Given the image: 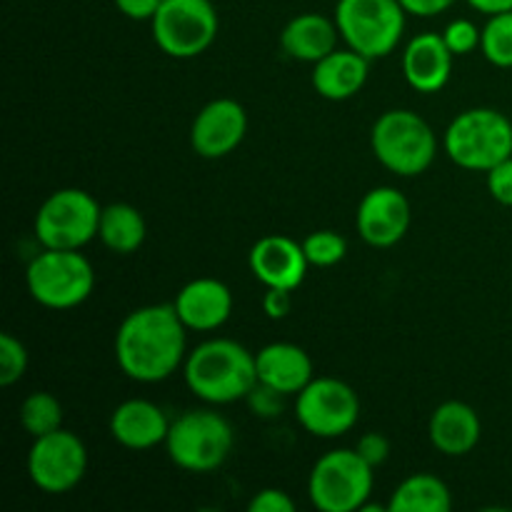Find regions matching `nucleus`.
Segmentation results:
<instances>
[{"label": "nucleus", "instance_id": "nucleus-1", "mask_svg": "<svg viewBox=\"0 0 512 512\" xmlns=\"http://www.w3.org/2000/svg\"><path fill=\"white\" fill-rule=\"evenodd\" d=\"M185 325L173 303L143 305L125 315L115 335V360L135 383H160L185 363Z\"/></svg>", "mask_w": 512, "mask_h": 512}, {"label": "nucleus", "instance_id": "nucleus-2", "mask_svg": "<svg viewBox=\"0 0 512 512\" xmlns=\"http://www.w3.org/2000/svg\"><path fill=\"white\" fill-rule=\"evenodd\" d=\"M183 373L190 393L210 405L238 403L258 388L255 353L228 338L200 343L185 358Z\"/></svg>", "mask_w": 512, "mask_h": 512}, {"label": "nucleus", "instance_id": "nucleus-3", "mask_svg": "<svg viewBox=\"0 0 512 512\" xmlns=\"http://www.w3.org/2000/svg\"><path fill=\"white\" fill-rule=\"evenodd\" d=\"M443 145L455 165L488 173L512 158V123L495 108H470L448 125Z\"/></svg>", "mask_w": 512, "mask_h": 512}, {"label": "nucleus", "instance_id": "nucleus-4", "mask_svg": "<svg viewBox=\"0 0 512 512\" xmlns=\"http://www.w3.org/2000/svg\"><path fill=\"white\" fill-rule=\"evenodd\" d=\"M375 158L395 175L413 178L425 173L438 155V138L425 118L413 110H388L370 133Z\"/></svg>", "mask_w": 512, "mask_h": 512}, {"label": "nucleus", "instance_id": "nucleus-5", "mask_svg": "<svg viewBox=\"0 0 512 512\" xmlns=\"http://www.w3.org/2000/svg\"><path fill=\"white\" fill-rule=\"evenodd\" d=\"M25 283L30 298L43 308L70 310L90 298L95 288V270L80 250L45 248L30 260Z\"/></svg>", "mask_w": 512, "mask_h": 512}, {"label": "nucleus", "instance_id": "nucleus-6", "mask_svg": "<svg viewBox=\"0 0 512 512\" xmlns=\"http://www.w3.org/2000/svg\"><path fill=\"white\" fill-rule=\"evenodd\" d=\"M235 435L215 410H188L170 423L165 438L170 460L188 473H213L233 453Z\"/></svg>", "mask_w": 512, "mask_h": 512}, {"label": "nucleus", "instance_id": "nucleus-7", "mask_svg": "<svg viewBox=\"0 0 512 512\" xmlns=\"http://www.w3.org/2000/svg\"><path fill=\"white\" fill-rule=\"evenodd\" d=\"M405 15L408 10L400 0H338L335 5L340 38L368 60L385 58L398 48Z\"/></svg>", "mask_w": 512, "mask_h": 512}, {"label": "nucleus", "instance_id": "nucleus-8", "mask_svg": "<svg viewBox=\"0 0 512 512\" xmlns=\"http://www.w3.org/2000/svg\"><path fill=\"white\" fill-rule=\"evenodd\" d=\"M373 470L358 450H330L310 470V500L320 512L360 510L373 495Z\"/></svg>", "mask_w": 512, "mask_h": 512}, {"label": "nucleus", "instance_id": "nucleus-9", "mask_svg": "<svg viewBox=\"0 0 512 512\" xmlns=\"http://www.w3.org/2000/svg\"><path fill=\"white\" fill-rule=\"evenodd\" d=\"M103 208L80 188L55 190L35 213V238L43 248L80 250L98 238Z\"/></svg>", "mask_w": 512, "mask_h": 512}, {"label": "nucleus", "instance_id": "nucleus-10", "mask_svg": "<svg viewBox=\"0 0 512 512\" xmlns=\"http://www.w3.org/2000/svg\"><path fill=\"white\" fill-rule=\"evenodd\" d=\"M150 25L153 40L165 55L190 60L215 43L220 18L210 0H163Z\"/></svg>", "mask_w": 512, "mask_h": 512}, {"label": "nucleus", "instance_id": "nucleus-11", "mask_svg": "<svg viewBox=\"0 0 512 512\" xmlns=\"http://www.w3.org/2000/svg\"><path fill=\"white\" fill-rule=\"evenodd\" d=\"M295 418L315 438H340L360 418V398L345 380L313 378L295 400Z\"/></svg>", "mask_w": 512, "mask_h": 512}, {"label": "nucleus", "instance_id": "nucleus-12", "mask_svg": "<svg viewBox=\"0 0 512 512\" xmlns=\"http://www.w3.org/2000/svg\"><path fill=\"white\" fill-rule=\"evenodd\" d=\"M88 470V448L83 440L70 430L33 438V448L28 453V475L38 490L48 495L70 493Z\"/></svg>", "mask_w": 512, "mask_h": 512}, {"label": "nucleus", "instance_id": "nucleus-13", "mask_svg": "<svg viewBox=\"0 0 512 512\" xmlns=\"http://www.w3.org/2000/svg\"><path fill=\"white\" fill-rule=\"evenodd\" d=\"M248 133V113L233 98L210 100L193 120L190 145L200 158L218 160L233 153Z\"/></svg>", "mask_w": 512, "mask_h": 512}, {"label": "nucleus", "instance_id": "nucleus-14", "mask_svg": "<svg viewBox=\"0 0 512 512\" xmlns=\"http://www.w3.org/2000/svg\"><path fill=\"white\" fill-rule=\"evenodd\" d=\"M360 238L373 248H390L400 243L410 228V203L398 188L380 185L365 193L355 215Z\"/></svg>", "mask_w": 512, "mask_h": 512}, {"label": "nucleus", "instance_id": "nucleus-15", "mask_svg": "<svg viewBox=\"0 0 512 512\" xmlns=\"http://www.w3.org/2000/svg\"><path fill=\"white\" fill-rule=\"evenodd\" d=\"M250 270L265 288L295 290L308 273L303 243H295L288 235H265L250 248Z\"/></svg>", "mask_w": 512, "mask_h": 512}, {"label": "nucleus", "instance_id": "nucleus-16", "mask_svg": "<svg viewBox=\"0 0 512 512\" xmlns=\"http://www.w3.org/2000/svg\"><path fill=\"white\" fill-rule=\"evenodd\" d=\"M173 305L185 328L210 333L228 323L233 313V293L223 280L198 278L180 288Z\"/></svg>", "mask_w": 512, "mask_h": 512}, {"label": "nucleus", "instance_id": "nucleus-17", "mask_svg": "<svg viewBox=\"0 0 512 512\" xmlns=\"http://www.w3.org/2000/svg\"><path fill=\"white\" fill-rule=\"evenodd\" d=\"M453 58L443 33H420L405 45L403 75L418 93H438L448 85L453 73Z\"/></svg>", "mask_w": 512, "mask_h": 512}, {"label": "nucleus", "instance_id": "nucleus-18", "mask_svg": "<svg viewBox=\"0 0 512 512\" xmlns=\"http://www.w3.org/2000/svg\"><path fill=\"white\" fill-rule=\"evenodd\" d=\"M170 433V420L155 403L133 398L120 403L110 415V435L128 450H150L165 443Z\"/></svg>", "mask_w": 512, "mask_h": 512}, {"label": "nucleus", "instance_id": "nucleus-19", "mask_svg": "<svg viewBox=\"0 0 512 512\" xmlns=\"http://www.w3.org/2000/svg\"><path fill=\"white\" fill-rule=\"evenodd\" d=\"M258 383L280 395H298L313 380V360L295 343H270L255 353Z\"/></svg>", "mask_w": 512, "mask_h": 512}, {"label": "nucleus", "instance_id": "nucleus-20", "mask_svg": "<svg viewBox=\"0 0 512 512\" xmlns=\"http://www.w3.org/2000/svg\"><path fill=\"white\" fill-rule=\"evenodd\" d=\"M428 435L438 453L448 455V458H460L480 443L483 425H480V415L475 413L473 405L463 403V400H448L430 415Z\"/></svg>", "mask_w": 512, "mask_h": 512}, {"label": "nucleus", "instance_id": "nucleus-21", "mask_svg": "<svg viewBox=\"0 0 512 512\" xmlns=\"http://www.w3.org/2000/svg\"><path fill=\"white\" fill-rule=\"evenodd\" d=\"M370 60L353 48L333 50L313 68V88L320 98L348 100L368 83Z\"/></svg>", "mask_w": 512, "mask_h": 512}, {"label": "nucleus", "instance_id": "nucleus-22", "mask_svg": "<svg viewBox=\"0 0 512 512\" xmlns=\"http://www.w3.org/2000/svg\"><path fill=\"white\" fill-rule=\"evenodd\" d=\"M340 30L335 18H325L320 13H303L290 20L280 33V45L293 60L318 63L325 55L338 50Z\"/></svg>", "mask_w": 512, "mask_h": 512}, {"label": "nucleus", "instance_id": "nucleus-23", "mask_svg": "<svg viewBox=\"0 0 512 512\" xmlns=\"http://www.w3.org/2000/svg\"><path fill=\"white\" fill-rule=\"evenodd\" d=\"M145 218L135 205L130 203H110L100 213L98 238L108 250L118 255H130L145 243Z\"/></svg>", "mask_w": 512, "mask_h": 512}, {"label": "nucleus", "instance_id": "nucleus-24", "mask_svg": "<svg viewBox=\"0 0 512 512\" xmlns=\"http://www.w3.org/2000/svg\"><path fill=\"white\" fill-rule=\"evenodd\" d=\"M453 495L440 478L430 473H418L405 478L390 498V512H450Z\"/></svg>", "mask_w": 512, "mask_h": 512}, {"label": "nucleus", "instance_id": "nucleus-25", "mask_svg": "<svg viewBox=\"0 0 512 512\" xmlns=\"http://www.w3.org/2000/svg\"><path fill=\"white\" fill-rule=\"evenodd\" d=\"M20 425L30 438H43L63 428V405L53 393H30L20 405Z\"/></svg>", "mask_w": 512, "mask_h": 512}, {"label": "nucleus", "instance_id": "nucleus-26", "mask_svg": "<svg viewBox=\"0 0 512 512\" xmlns=\"http://www.w3.org/2000/svg\"><path fill=\"white\" fill-rule=\"evenodd\" d=\"M480 50L495 68H512V10L488 15L480 38Z\"/></svg>", "mask_w": 512, "mask_h": 512}, {"label": "nucleus", "instance_id": "nucleus-27", "mask_svg": "<svg viewBox=\"0 0 512 512\" xmlns=\"http://www.w3.org/2000/svg\"><path fill=\"white\" fill-rule=\"evenodd\" d=\"M303 250L310 265H315V268H330V265H338L345 258L348 243L335 230H315V233H310L303 240Z\"/></svg>", "mask_w": 512, "mask_h": 512}, {"label": "nucleus", "instance_id": "nucleus-28", "mask_svg": "<svg viewBox=\"0 0 512 512\" xmlns=\"http://www.w3.org/2000/svg\"><path fill=\"white\" fill-rule=\"evenodd\" d=\"M28 370V348L15 335H0V385L10 388Z\"/></svg>", "mask_w": 512, "mask_h": 512}, {"label": "nucleus", "instance_id": "nucleus-29", "mask_svg": "<svg viewBox=\"0 0 512 512\" xmlns=\"http://www.w3.org/2000/svg\"><path fill=\"white\" fill-rule=\"evenodd\" d=\"M480 38H483V30H480L473 20L465 18L453 20V23L445 25L443 30V40L453 55L475 53V50L480 48Z\"/></svg>", "mask_w": 512, "mask_h": 512}, {"label": "nucleus", "instance_id": "nucleus-30", "mask_svg": "<svg viewBox=\"0 0 512 512\" xmlns=\"http://www.w3.org/2000/svg\"><path fill=\"white\" fill-rule=\"evenodd\" d=\"M488 190L493 200H498L505 208H512V158L488 170Z\"/></svg>", "mask_w": 512, "mask_h": 512}, {"label": "nucleus", "instance_id": "nucleus-31", "mask_svg": "<svg viewBox=\"0 0 512 512\" xmlns=\"http://www.w3.org/2000/svg\"><path fill=\"white\" fill-rule=\"evenodd\" d=\"M250 512H293L295 503L285 490L278 488H265L253 495L248 505Z\"/></svg>", "mask_w": 512, "mask_h": 512}, {"label": "nucleus", "instance_id": "nucleus-32", "mask_svg": "<svg viewBox=\"0 0 512 512\" xmlns=\"http://www.w3.org/2000/svg\"><path fill=\"white\" fill-rule=\"evenodd\" d=\"M355 450H358L365 463L378 468V465H383L390 458V440L383 433H365L358 440V445H355Z\"/></svg>", "mask_w": 512, "mask_h": 512}, {"label": "nucleus", "instance_id": "nucleus-33", "mask_svg": "<svg viewBox=\"0 0 512 512\" xmlns=\"http://www.w3.org/2000/svg\"><path fill=\"white\" fill-rule=\"evenodd\" d=\"M263 310L268 318L280 320L293 310V290L268 288L263 295Z\"/></svg>", "mask_w": 512, "mask_h": 512}, {"label": "nucleus", "instance_id": "nucleus-34", "mask_svg": "<svg viewBox=\"0 0 512 512\" xmlns=\"http://www.w3.org/2000/svg\"><path fill=\"white\" fill-rule=\"evenodd\" d=\"M115 8L130 20H153L163 0H113Z\"/></svg>", "mask_w": 512, "mask_h": 512}, {"label": "nucleus", "instance_id": "nucleus-35", "mask_svg": "<svg viewBox=\"0 0 512 512\" xmlns=\"http://www.w3.org/2000/svg\"><path fill=\"white\" fill-rule=\"evenodd\" d=\"M280 398H283V395L275 393V390H270V388H265V385H260V383H258V388L248 395V400H250V405H253L255 413L265 415V418L280 413Z\"/></svg>", "mask_w": 512, "mask_h": 512}, {"label": "nucleus", "instance_id": "nucleus-36", "mask_svg": "<svg viewBox=\"0 0 512 512\" xmlns=\"http://www.w3.org/2000/svg\"><path fill=\"white\" fill-rule=\"evenodd\" d=\"M403 8L410 15H420V18H433V15L445 13L448 8H453L455 0H400Z\"/></svg>", "mask_w": 512, "mask_h": 512}, {"label": "nucleus", "instance_id": "nucleus-37", "mask_svg": "<svg viewBox=\"0 0 512 512\" xmlns=\"http://www.w3.org/2000/svg\"><path fill=\"white\" fill-rule=\"evenodd\" d=\"M468 3L470 8H475L478 13L485 15H498L512 10V0H468Z\"/></svg>", "mask_w": 512, "mask_h": 512}]
</instances>
